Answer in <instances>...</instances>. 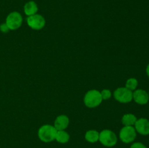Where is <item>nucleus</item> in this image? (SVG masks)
Segmentation results:
<instances>
[{
  "mask_svg": "<svg viewBox=\"0 0 149 148\" xmlns=\"http://www.w3.org/2000/svg\"><path fill=\"white\" fill-rule=\"evenodd\" d=\"M5 23L10 30H15L20 28L23 24V17L18 12H12L6 17Z\"/></svg>",
  "mask_w": 149,
  "mask_h": 148,
  "instance_id": "39448f33",
  "label": "nucleus"
},
{
  "mask_svg": "<svg viewBox=\"0 0 149 148\" xmlns=\"http://www.w3.org/2000/svg\"><path fill=\"white\" fill-rule=\"evenodd\" d=\"M148 97H149V90H148Z\"/></svg>",
  "mask_w": 149,
  "mask_h": 148,
  "instance_id": "aec40b11",
  "label": "nucleus"
},
{
  "mask_svg": "<svg viewBox=\"0 0 149 148\" xmlns=\"http://www.w3.org/2000/svg\"><path fill=\"white\" fill-rule=\"evenodd\" d=\"M138 86V81L135 78H128L126 81V84H125V87L132 91H135V89H137Z\"/></svg>",
  "mask_w": 149,
  "mask_h": 148,
  "instance_id": "2eb2a0df",
  "label": "nucleus"
},
{
  "mask_svg": "<svg viewBox=\"0 0 149 148\" xmlns=\"http://www.w3.org/2000/svg\"><path fill=\"white\" fill-rule=\"evenodd\" d=\"M100 92V94H101V97L103 99V100H109L111 97V91L109 89H103Z\"/></svg>",
  "mask_w": 149,
  "mask_h": 148,
  "instance_id": "dca6fc26",
  "label": "nucleus"
},
{
  "mask_svg": "<svg viewBox=\"0 0 149 148\" xmlns=\"http://www.w3.org/2000/svg\"><path fill=\"white\" fill-rule=\"evenodd\" d=\"M69 118L65 115H60L55 118L54 122V126L57 131L65 130L69 125Z\"/></svg>",
  "mask_w": 149,
  "mask_h": 148,
  "instance_id": "9d476101",
  "label": "nucleus"
},
{
  "mask_svg": "<svg viewBox=\"0 0 149 148\" xmlns=\"http://www.w3.org/2000/svg\"><path fill=\"white\" fill-rule=\"evenodd\" d=\"M119 139L123 143H132L135 140L137 132L134 126H124L119 131Z\"/></svg>",
  "mask_w": 149,
  "mask_h": 148,
  "instance_id": "20e7f679",
  "label": "nucleus"
},
{
  "mask_svg": "<svg viewBox=\"0 0 149 148\" xmlns=\"http://www.w3.org/2000/svg\"><path fill=\"white\" fill-rule=\"evenodd\" d=\"M130 148H147V147L144 144H143L142 142H132V144L131 145Z\"/></svg>",
  "mask_w": 149,
  "mask_h": 148,
  "instance_id": "f3484780",
  "label": "nucleus"
},
{
  "mask_svg": "<svg viewBox=\"0 0 149 148\" xmlns=\"http://www.w3.org/2000/svg\"><path fill=\"white\" fill-rule=\"evenodd\" d=\"M26 23L31 29L35 30H39L45 28V25H46V20L42 15L36 13L33 15L28 16V17L26 18Z\"/></svg>",
  "mask_w": 149,
  "mask_h": 148,
  "instance_id": "423d86ee",
  "label": "nucleus"
},
{
  "mask_svg": "<svg viewBox=\"0 0 149 148\" xmlns=\"http://www.w3.org/2000/svg\"><path fill=\"white\" fill-rule=\"evenodd\" d=\"M134 128L137 133H138L143 136H148L149 135V120L146 118L137 119Z\"/></svg>",
  "mask_w": 149,
  "mask_h": 148,
  "instance_id": "1a4fd4ad",
  "label": "nucleus"
},
{
  "mask_svg": "<svg viewBox=\"0 0 149 148\" xmlns=\"http://www.w3.org/2000/svg\"><path fill=\"white\" fill-rule=\"evenodd\" d=\"M99 142L105 147H112L117 143L118 138L116 133L110 129H104L99 132Z\"/></svg>",
  "mask_w": 149,
  "mask_h": 148,
  "instance_id": "7ed1b4c3",
  "label": "nucleus"
},
{
  "mask_svg": "<svg viewBox=\"0 0 149 148\" xmlns=\"http://www.w3.org/2000/svg\"><path fill=\"white\" fill-rule=\"evenodd\" d=\"M57 129L55 126L49 124H45L41 126L38 130V137L42 142L49 143L55 139Z\"/></svg>",
  "mask_w": 149,
  "mask_h": 148,
  "instance_id": "f257e3e1",
  "label": "nucleus"
},
{
  "mask_svg": "<svg viewBox=\"0 0 149 148\" xmlns=\"http://www.w3.org/2000/svg\"><path fill=\"white\" fill-rule=\"evenodd\" d=\"M9 30H10V29H9L8 26H7V24H6L5 23H3L0 25V31L2 32V33H7Z\"/></svg>",
  "mask_w": 149,
  "mask_h": 148,
  "instance_id": "a211bd4d",
  "label": "nucleus"
},
{
  "mask_svg": "<svg viewBox=\"0 0 149 148\" xmlns=\"http://www.w3.org/2000/svg\"><path fill=\"white\" fill-rule=\"evenodd\" d=\"M23 10H24V13L26 15L31 16L37 13L39 7L35 1H29L25 4Z\"/></svg>",
  "mask_w": 149,
  "mask_h": 148,
  "instance_id": "9b49d317",
  "label": "nucleus"
},
{
  "mask_svg": "<svg viewBox=\"0 0 149 148\" xmlns=\"http://www.w3.org/2000/svg\"><path fill=\"white\" fill-rule=\"evenodd\" d=\"M146 75L149 78V63L147 65L146 68Z\"/></svg>",
  "mask_w": 149,
  "mask_h": 148,
  "instance_id": "6ab92c4d",
  "label": "nucleus"
},
{
  "mask_svg": "<svg viewBox=\"0 0 149 148\" xmlns=\"http://www.w3.org/2000/svg\"><path fill=\"white\" fill-rule=\"evenodd\" d=\"M132 100L138 104L145 105L149 102L148 91L142 89H137L132 91Z\"/></svg>",
  "mask_w": 149,
  "mask_h": 148,
  "instance_id": "6e6552de",
  "label": "nucleus"
},
{
  "mask_svg": "<svg viewBox=\"0 0 149 148\" xmlns=\"http://www.w3.org/2000/svg\"><path fill=\"white\" fill-rule=\"evenodd\" d=\"M103 102L101 94L98 90H89L84 97V103L89 108H95L100 105Z\"/></svg>",
  "mask_w": 149,
  "mask_h": 148,
  "instance_id": "f03ea898",
  "label": "nucleus"
},
{
  "mask_svg": "<svg viewBox=\"0 0 149 148\" xmlns=\"http://www.w3.org/2000/svg\"><path fill=\"white\" fill-rule=\"evenodd\" d=\"M70 139V135L68 134V132L65 131V130H60L57 131L56 136H55V139L58 143L65 144L68 142Z\"/></svg>",
  "mask_w": 149,
  "mask_h": 148,
  "instance_id": "4468645a",
  "label": "nucleus"
},
{
  "mask_svg": "<svg viewBox=\"0 0 149 148\" xmlns=\"http://www.w3.org/2000/svg\"><path fill=\"white\" fill-rule=\"evenodd\" d=\"M137 117L132 113H126L122 118V123L124 126H134L137 120Z\"/></svg>",
  "mask_w": 149,
  "mask_h": 148,
  "instance_id": "ddd939ff",
  "label": "nucleus"
},
{
  "mask_svg": "<svg viewBox=\"0 0 149 148\" xmlns=\"http://www.w3.org/2000/svg\"><path fill=\"white\" fill-rule=\"evenodd\" d=\"M84 138L89 143H95L99 140V132L95 129H90L86 132Z\"/></svg>",
  "mask_w": 149,
  "mask_h": 148,
  "instance_id": "f8f14e48",
  "label": "nucleus"
},
{
  "mask_svg": "<svg viewBox=\"0 0 149 148\" xmlns=\"http://www.w3.org/2000/svg\"><path fill=\"white\" fill-rule=\"evenodd\" d=\"M113 97L117 102L123 104L130 103L132 100V91L126 87H119L113 92Z\"/></svg>",
  "mask_w": 149,
  "mask_h": 148,
  "instance_id": "0eeeda50",
  "label": "nucleus"
}]
</instances>
